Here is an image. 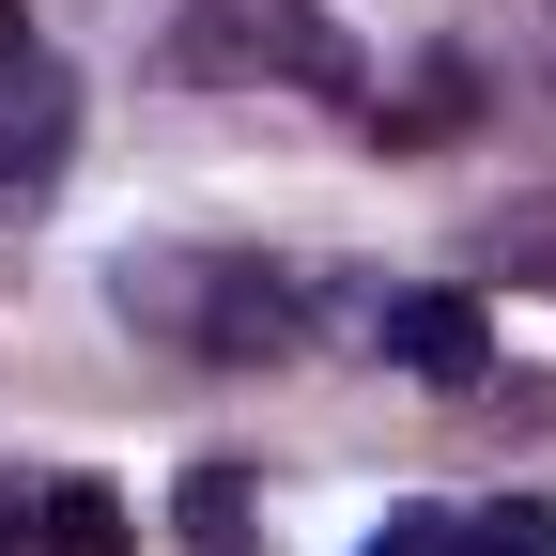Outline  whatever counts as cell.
Instances as JSON below:
<instances>
[{
    "mask_svg": "<svg viewBox=\"0 0 556 556\" xmlns=\"http://www.w3.org/2000/svg\"><path fill=\"white\" fill-rule=\"evenodd\" d=\"M62 139H78V78L47 47H0V217L62 186Z\"/></svg>",
    "mask_w": 556,
    "mask_h": 556,
    "instance_id": "cell-3",
    "label": "cell"
},
{
    "mask_svg": "<svg viewBox=\"0 0 556 556\" xmlns=\"http://www.w3.org/2000/svg\"><path fill=\"white\" fill-rule=\"evenodd\" d=\"M16 31H31V16H16V0H0V47H16Z\"/></svg>",
    "mask_w": 556,
    "mask_h": 556,
    "instance_id": "cell-10",
    "label": "cell"
},
{
    "mask_svg": "<svg viewBox=\"0 0 556 556\" xmlns=\"http://www.w3.org/2000/svg\"><path fill=\"white\" fill-rule=\"evenodd\" d=\"M170 526H186V556H248V541H263V495H248V464H186Z\"/></svg>",
    "mask_w": 556,
    "mask_h": 556,
    "instance_id": "cell-5",
    "label": "cell"
},
{
    "mask_svg": "<svg viewBox=\"0 0 556 556\" xmlns=\"http://www.w3.org/2000/svg\"><path fill=\"white\" fill-rule=\"evenodd\" d=\"M464 556H556V510L510 495V510H464Z\"/></svg>",
    "mask_w": 556,
    "mask_h": 556,
    "instance_id": "cell-8",
    "label": "cell"
},
{
    "mask_svg": "<svg viewBox=\"0 0 556 556\" xmlns=\"http://www.w3.org/2000/svg\"><path fill=\"white\" fill-rule=\"evenodd\" d=\"M155 62H170L186 93H356L371 78L356 31H340L325 0H186Z\"/></svg>",
    "mask_w": 556,
    "mask_h": 556,
    "instance_id": "cell-1",
    "label": "cell"
},
{
    "mask_svg": "<svg viewBox=\"0 0 556 556\" xmlns=\"http://www.w3.org/2000/svg\"><path fill=\"white\" fill-rule=\"evenodd\" d=\"M371 556H464V510H433V495H402V510L371 526Z\"/></svg>",
    "mask_w": 556,
    "mask_h": 556,
    "instance_id": "cell-9",
    "label": "cell"
},
{
    "mask_svg": "<svg viewBox=\"0 0 556 556\" xmlns=\"http://www.w3.org/2000/svg\"><path fill=\"white\" fill-rule=\"evenodd\" d=\"M31 556H139V526H124V495H109V479H47Z\"/></svg>",
    "mask_w": 556,
    "mask_h": 556,
    "instance_id": "cell-6",
    "label": "cell"
},
{
    "mask_svg": "<svg viewBox=\"0 0 556 556\" xmlns=\"http://www.w3.org/2000/svg\"><path fill=\"white\" fill-rule=\"evenodd\" d=\"M124 309H155L201 356H294L309 340V294L278 263H124Z\"/></svg>",
    "mask_w": 556,
    "mask_h": 556,
    "instance_id": "cell-2",
    "label": "cell"
},
{
    "mask_svg": "<svg viewBox=\"0 0 556 556\" xmlns=\"http://www.w3.org/2000/svg\"><path fill=\"white\" fill-rule=\"evenodd\" d=\"M387 356L417 387H479L495 371V325H479V294H387Z\"/></svg>",
    "mask_w": 556,
    "mask_h": 556,
    "instance_id": "cell-4",
    "label": "cell"
},
{
    "mask_svg": "<svg viewBox=\"0 0 556 556\" xmlns=\"http://www.w3.org/2000/svg\"><path fill=\"white\" fill-rule=\"evenodd\" d=\"M495 278H541V294H556V201H510V217H495Z\"/></svg>",
    "mask_w": 556,
    "mask_h": 556,
    "instance_id": "cell-7",
    "label": "cell"
}]
</instances>
